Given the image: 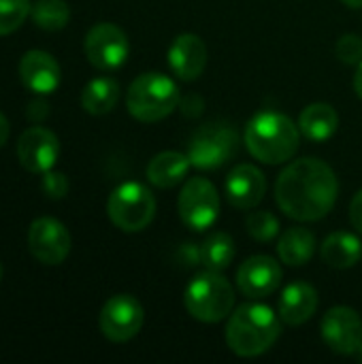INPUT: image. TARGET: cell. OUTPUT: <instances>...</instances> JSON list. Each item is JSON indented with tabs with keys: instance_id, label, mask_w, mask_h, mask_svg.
<instances>
[{
	"instance_id": "6da1fadb",
	"label": "cell",
	"mask_w": 362,
	"mask_h": 364,
	"mask_svg": "<svg viewBox=\"0 0 362 364\" xmlns=\"http://www.w3.org/2000/svg\"><path fill=\"white\" fill-rule=\"evenodd\" d=\"M339 194L335 171L320 158H301L288 164L275 181L277 207L297 222L326 218Z\"/></svg>"
},
{
	"instance_id": "7a4b0ae2",
	"label": "cell",
	"mask_w": 362,
	"mask_h": 364,
	"mask_svg": "<svg viewBox=\"0 0 362 364\" xmlns=\"http://www.w3.org/2000/svg\"><path fill=\"white\" fill-rule=\"evenodd\" d=\"M282 335L280 314L269 305L247 303L228 316L224 331L226 346L241 358H256L269 352Z\"/></svg>"
},
{
	"instance_id": "3957f363",
	"label": "cell",
	"mask_w": 362,
	"mask_h": 364,
	"mask_svg": "<svg viewBox=\"0 0 362 364\" xmlns=\"http://www.w3.org/2000/svg\"><path fill=\"white\" fill-rule=\"evenodd\" d=\"M243 141L252 158L258 162L284 164L297 154L301 130L288 115L280 111H260L247 122Z\"/></svg>"
},
{
	"instance_id": "277c9868",
	"label": "cell",
	"mask_w": 362,
	"mask_h": 364,
	"mask_svg": "<svg viewBox=\"0 0 362 364\" xmlns=\"http://www.w3.org/2000/svg\"><path fill=\"white\" fill-rule=\"evenodd\" d=\"M179 100L177 83L162 73L139 75L126 92L128 113L143 124H154L169 117L177 109Z\"/></svg>"
},
{
	"instance_id": "5b68a950",
	"label": "cell",
	"mask_w": 362,
	"mask_h": 364,
	"mask_svg": "<svg viewBox=\"0 0 362 364\" xmlns=\"http://www.w3.org/2000/svg\"><path fill=\"white\" fill-rule=\"evenodd\" d=\"M186 311L205 324H218L226 320L235 309V290L220 271L198 273L183 292Z\"/></svg>"
},
{
	"instance_id": "8992f818",
	"label": "cell",
	"mask_w": 362,
	"mask_h": 364,
	"mask_svg": "<svg viewBox=\"0 0 362 364\" xmlns=\"http://www.w3.org/2000/svg\"><path fill=\"white\" fill-rule=\"evenodd\" d=\"M107 215L122 232H141L156 218V198L147 186L126 181L109 194Z\"/></svg>"
},
{
	"instance_id": "52a82bcc",
	"label": "cell",
	"mask_w": 362,
	"mask_h": 364,
	"mask_svg": "<svg viewBox=\"0 0 362 364\" xmlns=\"http://www.w3.org/2000/svg\"><path fill=\"white\" fill-rule=\"evenodd\" d=\"M239 147V134L233 126L209 124L198 128L188 143L190 164L201 171H215L230 162Z\"/></svg>"
},
{
	"instance_id": "ba28073f",
	"label": "cell",
	"mask_w": 362,
	"mask_h": 364,
	"mask_svg": "<svg viewBox=\"0 0 362 364\" xmlns=\"http://www.w3.org/2000/svg\"><path fill=\"white\" fill-rule=\"evenodd\" d=\"M177 211L188 228L196 232L211 228L220 215V194L215 186L205 177H190L179 192Z\"/></svg>"
},
{
	"instance_id": "9c48e42d",
	"label": "cell",
	"mask_w": 362,
	"mask_h": 364,
	"mask_svg": "<svg viewBox=\"0 0 362 364\" xmlns=\"http://www.w3.org/2000/svg\"><path fill=\"white\" fill-rule=\"evenodd\" d=\"M87 62L98 70H115L124 66L130 53V43L126 32L109 21L92 26L83 41Z\"/></svg>"
},
{
	"instance_id": "30bf717a",
	"label": "cell",
	"mask_w": 362,
	"mask_h": 364,
	"mask_svg": "<svg viewBox=\"0 0 362 364\" xmlns=\"http://www.w3.org/2000/svg\"><path fill=\"white\" fill-rule=\"evenodd\" d=\"M143 305L132 294H115L100 309V333L113 343H126L143 328Z\"/></svg>"
},
{
	"instance_id": "8fae6325",
	"label": "cell",
	"mask_w": 362,
	"mask_h": 364,
	"mask_svg": "<svg viewBox=\"0 0 362 364\" xmlns=\"http://www.w3.org/2000/svg\"><path fill=\"white\" fill-rule=\"evenodd\" d=\"M28 250L41 264H62L70 254V235L60 220L36 218L28 228Z\"/></svg>"
},
{
	"instance_id": "7c38bea8",
	"label": "cell",
	"mask_w": 362,
	"mask_h": 364,
	"mask_svg": "<svg viewBox=\"0 0 362 364\" xmlns=\"http://www.w3.org/2000/svg\"><path fill=\"white\" fill-rule=\"evenodd\" d=\"M324 343L341 356H354L362 343V320L352 307H333L322 318L320 326Z\"/></svg>"
},
{
	"instance_id": "4fadbf2b",
	"label": "cell",
	"mask_w": 362,
	"mask_h": 364,
	"mask_svg": "<svg viewBox=\"0 0 362 364\" xmlns=\"http://www.w3.org/2000/svg\"><path fill=\"white\" fill-rule=\"evenodd\" d=\"M17 158L26 171L43 175L55 166L60 158V141L51 130L32 126L23 130L17 141Z\"/></svg>"
},
{
	"instance_id": "5bb4252c",
	"label": "cell",
	"mask_w": 362,
	"mask_h": 364,
	"mask_svg": "<svg viewBox=\"0 0 362 364\" xmlns=\"http://www.w3.org/2000/svg\"><path fill=\"white\" fill-rule=\"evenodd\" d=\"M282 267L271 256H252L237 269V288L243 296L260 301L271 296L282 284Z\"/></svg>"
},
{
	"instance_id": "9a60e30c",
	"label": "cell",
	"mask_w": 362,
	"mask_h": 364,
	"mask_svg": "<svg viewBox=\"0 0 362 364\" xmlns=\"http://www.w3.org/2000/svg\"><path fill=\"white\" fill-rule=\"evenodd\" d=\"M224 194L226 200L235 209H254L267 194V177L265 173L254 164H237L224 181Z\"/></svg>"
},
{
	"instance_id": "2e32d148",
	"label": "cell",
	"mask_w": 362,
	"mask_h": 364,
	"mask_svg": "<svg viewBox=\"0 0 362 364\" xmlns=\"http://www.w3.org/2000/svg\"><path fill=\"white\" fill-rule=\"evenodd\" d=\"M19 77L26 90L34 92L36 96H47L58 90L62 81V70L51 53L41 49H30L21 55Z\"/></svg>"
},
{
	"instance_id": "e0dca14e",
	"label": "cell",
	"mask_w": 362,
	"mask_h": 364,
	"mask_svg": "<svg viewBox=\"0 0 362 364\" xmlns=\"http://www.w3.org/2000/svg\"><path fill=\"white\" fill-rule=\"evenodd\" d=\"M169 66L181 81H194L207 68V45L196 34H179L169 47Z\"/></svg>"
},
{
	"instance_id": "ac0fdd59",
	"label": "cell",
	"mask_w": 362,
	"mask_h": 364,
	"mask_svg": "<svg viewBox=\"0 0 362 364\" xmlns=\"http://www.w3.org/2000/svg\"><path fill=\"white\" fill-rule=\"evenodd\" d=\"M318 303H320L318 290L312 284L294 282V284L286 286L280 296V303H277L280 320L288 326H301L314 318Z\"/></svg>"
},
{
	"instance_id": "d6986e66",
	"label": "cell",
	"mask_w": 362,
	"mask_h": 364,
	"mask_svg": "<svg viewBox=\"0 0 362 364\" xmlns=\"http://www.w3.org/2000/svg\"><path fill=\"white\" fill-rule=\"evenodd\" d=\"M190 166L192 164H190L188 154L173 151V149L160 151L147 164V179L151 186H156L160 190H171L186 179Z\"/></svg>"
},
{
	"instance_id": "ffe728a7",
	"label": "cell",
	"mask_w": 362,
	"mask_h": 364,
	"mask_svg": "<svg viewBox=\"0 0 362 364\" xmlns=\"http://www.w3.org/2000/svg\"><path fill=\"white\" fill-rule=\"evenodd\" d=\"M339 128V113L333 105L326 102H314L301 111L299 117V130L305 139L314 143H324L335 136Z\"/></svg>"
},
{
	"instance_id": "44dd1931",
	"label": "cell",
	"mask_w": 362,
	"mask_h": 364,
	"mask_svg": "<svg viewBox=\"0 0 362 364\" xmlns=\"http://www.w3.org/2000/svg\"><path fill=\"white\" fill-rule=\"evenodd\" d=\"M320 258L333 269H352L361 262L362 243L352 232L337 230L324 239L320 245Z\"/></svg>"
},
{
	"instance_id": "7402d4cb",
	"label": "cell",
	"mask_w": 362,
	"mask_h": 364,
	"mask_svg": "<svg viewBox=\"0 0 362 364\" xmlns=\"http://www.w3.org/2000/svg\"><path fill=\"white\" fill-rule=\"evenodd\" d=\"M316 254V237L303 226L288 228L277 241V256L288 267H305Z\"/></svg>"
},
{
	"instance_id": "603a6c76",
	"label": "cell",
	"mask_w": 362,
	"mask_h": 364,
	"mask_svg": "<svg viewBox=\"0 0 362 364\" xmlns=\"http://www.w3.org/2000/svg\"><path fill=\"white\" fill-rule=\"evenodd\" d=\"M119 100V85L111 77L92 79L81 92V107L90 115H107Z\"/></svg>"
},
{
	"instance_id": "cb8c5ba5",
	"label": "cell",
	"mask_w": 362,
	"mask_h": 364,
	"mask_svg": "<svg viewBox=\"0 0 362 364\" xmlns=\"http://www.w3.org/2000/svg\"><path fill=\"white\" fill-rule=\"evenodd\" d=\"M201 264L209 271H224L235 260L237 247L228 232H211L201 245Z\"/></svg>"
},
{
	"instance_id": "d4e9b609",
	"label": "cell",
	"mask_w": 362,
	"mask_h": 364,
	"mask_svg": "<svg viewBox=\"0 0 362 364\" xmlns=\"http://www.w3.org/2000/svg\"><path fill=\"white\" fill-rule=\"evenodd\" d=\"M32 21L47 32H55L62 30L68 19H70V9L66 4V0H38L36 4H32Z\"/></svg>"
},
{
	"instance_id": "484cf974",
	"label": "cell",
	"mask_w": 362,
	"mask_h": 364,
	"mask_svg": "<svg viewBox=\"0 0 362 364\" xmlns=\"http://www.w3.org/2000/svg\"><path fill=\"white\" fill-rule=\"evenodd\" d=\"M245 230L254 241L269 243L280 232V220L271 211H252L245 218Z\"/></svg>"
},
{
	"instance_id": "4316f807",
	"label": "cell",
	"mask_w": 362,
	"mask_h": 364,
	"mask_svg": "<svg viewBox=\"0 0 362 364\" xmlns=\"http://www.w3.org/2000/svg\"><path fill=\"white\" fill-rule=\"evenodd\" d=\"M30 11V0H0V36L21 28Z\"/></svg>"
},
{
	"instance_id": "83f0119b",
	"label": "cell",
	"mask_w": 362,
	"mask_h": 364,
	"mask_svg": "<svg viewBox=\"0 0 362 364\" xmlns=\"http://www.w3.org/2000/svg\"><path fill=\"white\" fill-rule=\"evenodd\" d=\"M335 53L344 64L358 66L362 62V38L358 34H344L335 45Z\"/></svg>"
},
{
	"instance_id": "f1b7e54d",
	"label": "cell",
	"mask_w": 362,
	"mask_h": 364,
	"mask_svg": "<svg viewBox=\"0 0 362 364\" xmlns=\"http://www.w3.org/2000/svg\"><path fill=\"white\" fill-rule=\"evenodd\" d=\"M41 188L43 192L53 198V200H60L68 194V179L64 173H55L53 168L43 173V179H41Z\"/></svg>"
},
{
	"instance_id": "f546056e",
	"label": "cell",
	"mask_w": 362,
	"mask_h": 364,
	"mask_svg": "<svg viewBox=\"0 0 362 364\" xmlns=\"http://www.w3.org/2000/svg\"><path fill=\"white\" fill-rule=\"evenodd\" d=\"M179 260L186 267H196L201 264V247H194L192 243H183L179 247Z\"/></svg>"
},
{
	"instance_id": "4dcf8cb0",
	"label": "cell",
	"mask_w": 362,
	"mask_h": 364,
	"mask_svg": "<svg viewBox=\"0 0 362 364\" xmlns=\"http://www.w3.org/2000/svg\"><path fill=\"white\" fill-rule=\"evenodd\" d=\"M350 222L352 226L362 232V190L356 192V196L352 198V205H350Z\"/></svg>"
},
{
	"instance_id": "1f68e13d",
	"label": "cell",
	"mask_w": 362,
	"mask_h": 364,
	"mask_svg": "<svg viewBox=\"0 0 362 364\" xmlns=\"http://www.w3.org/2000/svg\"><path fill=\"white\" fill-rule=\"evenodd\" d=\"M26 115L32 119V122H41L49 115V105L43 102V100H32L26 109Z\"/></svg>"
},
{
	"instance_id": "d6a6232c",
	"label": "cell",
	"mask_w": 362,
	"mask_h": 364,
	"mask_svg": "<svg viewBox=\"0 0 362 364\" xmlns=\"http://www.w3.org/2000/svg\"><path fill=\"white\" fill-rule=\"evenodd\" d=\"M9 132H11L9 119L0 113V147H4V143H6V139H9Z\"/></svg>"
},
{
	"instance_id": "836d02e7",
	"label": "cell",
	"mask_w": 362,
	"mask_h": 364,
	"mask_svg": "<svg viewBox=\"0 0 362 364\" xmlns=\"http://www.w3.org/2000/svg\"><path fill=\"white\" fill-rule=\"evenodd\" d=\"M354 90L362 100V62L356 66V75H354Z\"/></svg>"
},
{
	"instance_id": "e575fe53",
	"label": "cell",
	"mask_w": 362,
	"mask_h": 364,
	"mask_svg": "<svg viewBox=\"0 0 362 364\" xmlns=\"http://www.w3.org/2000/svg\"><path fill=\"white\" fill-rule=\"evenodd\" d=\"M348 9H362V0H341Z\"/></svg>"
},
{
	"instance_id": "d590c367",
	"label": "cell",
	"mask_w": 362,
	"mask_h": 364,
	"mask_svg": "<svg viewBox=\"0 0 362 364\" xmlns=\"http://www.w3.org/2000/svg\"><path fill=\"white\" fill-rule=\"evenodd\" d=\"M354 356H356V360H358V363H362V343H361V348L354 352Z\"/></svg>"
},
{
	"instance_id": "8d00e7d4",
	"label": "cell",
	"mask_w": 362,
	"mask_h": 364,
	"mask_svg": "<svg viewBox=\"0 0 362 364\" xmlns=\"http://www.w3.org/2000/svg\"><path fill=\"white\" fill-rule=\"evenodd\" d=\"M0 279H2V264H0Z\"/></svg>"
}]
</instances>
